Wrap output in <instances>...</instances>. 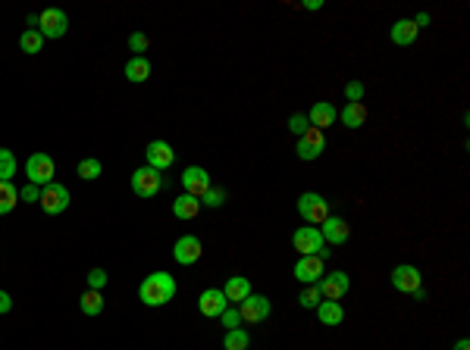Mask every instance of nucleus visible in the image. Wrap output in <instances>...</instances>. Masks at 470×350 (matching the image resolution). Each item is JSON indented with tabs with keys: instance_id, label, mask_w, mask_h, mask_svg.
Returning <instances> with one entry per match:
<instances>
[{
	"instance_id": "f257e3e1",
	"label": "nucleus",
	"mask_w": 470,
	"mask_h": 350,
	"mask_svg": "<svg viewBox=\"0 0 470 350\" xmlns=\"http://www.w3.org/2000/svg\"><path fill=\"white\" fill-rule=\"evenodd\" d=\"M176 298V279L170 272H151L138 285V300L145 307H166Z\"/></svg>"
},
{
	"instance_id": "f03ea898",
	"label": "nucleus",
	"mask_w": 470,
	"mask_h": 350,
	"mask_svg": "<svg viewBox=\"0 0 470 350\" xmlns=\"http://www.w3.org/2000/svg\"><path fill=\"white\" fill-rule=\"evenodd\" d=\"M292 247L301 257H329V251H323L326 241H323L317 225H301L298 232L292 234Z\"/></svg>"
},
{
	"instance_id": "7ed1b4c3",
	"label": "nucleus",
	"mask_w": 470,
	"mask_h": 350,
	"mask_svg": "<svg viewBox=\"0 0 470 350\" xmlns=\"http://www.w3.org/2000/svg\"><path fill=\"white\" fill-rule=\"evenodd\" d=\"M295 206H298L301 219H307L311 225H323V222L333 216V213H329V200L323 197V194H317V191H304Z\"/></svg>"
},
{
	"instance_id": "20e7f679",
	"label": "nucleus",
	"mask_w": 470,
	"mask_h": 350,
	"mask_svg": "<svg viewBox=\"0 0 470 350\" xmlns=\"http://www.w3.org/2000/svg\"><path fill=\"white\" fill-rule=\"evenodd\" d=\"M25 175H29L32 185L44 188L53 181V175H57V163H53L47 153H32L29 160H25Z\"/></svg>"
},
{
	"instance_id": "39448f33",
	"label": "nucleus",
	"mask_w": 470,
	"mask_h": 350,
	"mask_svg": "<svg viewBox=\"0 0 470 350\" xmlns=\"http://www.w3.org/2000/svg\"><path fill=\"white\" fill-rule=\"evenodd\" d=\"M132 191L138 197H157L163 191V172L151 169V166H141V169L132 172Z\"/></svg>"
},
{
	"instance_id": "423d86ee",
	"label": "nucleus",
	"mask_w": 470,
	"mask_h": 350,
	"mask_svg": "<svg viewBox=\"0 0 470 350\" xmlns=\"http://www.w3.org/2000/svg\"><path fill=\"white\" fill-rule=\"evenodd\" d=\"M66 29H69V16H66L63 10H57V6H51V10L38 13V31H41V38H63Z\"/></svg>"
},
{
	"instance_id": "0eeeda50",
	"label": "nucleus",
	"mask_w": 470,
	"mask_h": 350,
	"mask_svg": "<svg viewBox=\"0 0 470 350\" xmlns=\"http://www.w3.org/2000/svg\"><path fill=\"white\" fill-rule=\"evenodd\" d=\"M38 204H41V210L47 216H60V213L69 206V188L51 181V185L41 188V200H38Z\"/></svg>"
},
{
	"instance_id": "6e6552de",
	"label": "nucleus",
	"mask_w": 470,
	"mask_h": 350,
	"mask_svg": "<svg viewBox=\"0 0 470 350\" xmlns=\"http://www.w3.org/2000/svg\"><path fill=\"white\" fill-rule=\"evenodd\" d=\"M317 291H320V298L323 300H342L348 291H351V275L348 272H329L323 275V279L317 281Z\"/></svg>"
},
{
	"instance_id": "1a4fd4ad",
	"label": "nucleus",
	"mask_w": 470,
	"mask_h": 350,
	"mask_svg": "<svg viewBox=\"0 0 470 350\" xmlns=\"http://www.w3.org/2000/svg\"><path fill=\"white\" fill-rule=\"evenodd\" d=\"M392 288L401 294H417L423 288V275L417 266H411V262H401V266L392 269Z\"/></svg>"
},
{
	"instance_id": "9d476101",
	"label": "nucleus",
	"mask_w": 470,
	"mask_h": 350,
	"mask_svg": "<svg viewBox=\"0 0 470 350\" xmlns=\"http://www.w3.org/2000/svg\"><path fill=\"white\" fill-rule=\"evenodd\" d=\"M326 150V132L320 129H307L304 134L298 138V144H295V153H298V160H317L320 153Z\"/></svg>"
},
{
	"instance_id": "9b49d317",
	"label": "nucleus",
	"mask_w": 470,
	"mask_h": 350,
	"mask_svg": "<svg viewBox=\"0 0 470 350\" xmlns=\"http://www.w3.org/2000/svg\"><path fill=\"white\" fill-rule=\"evenodd\" d=\"M201 253H204V247H201L198 234H182V238H176V244H173V257H176L179 266H194V262L201 260Z\"/></svg>"
},
{
	"instance_id": "f8f14e48",
	"label": "nucleus",
	"mask_w": 470,
	"mask_h": 350,
	"mask_svg": "<svg viewBox=\"0 0 470 350\" xmlns=\"http://www.w3.org/2000/svg\"><path fill=\"white\" fill-rule=\"evenodd\" d=\"M239 313H241V322H264L270 316V300L264 294H248L245 300L239 304Z\"/></svg>"
},
{
	"instance_id": "ddd939ff",
	"label": "nucleus",
	"mask_w": 470,
	"mask_h": 350,
	"mask_svg": "<svg viewBox=\"0 0 470 350\" xmlns=\"http://www.w3.org/2000/svg\"><path fill=\"white\" fill-rule=\"evenodd\" d=\"M182 188H185V194H192V197H204L207 191H210V172L207 169H201V166H188V169L182 172Z\"/></svg>"
},
{
	"instance_id": "4468645a",
	"label": "nucleus",
	"mask_w": 470,
	"mask_h": 350,
	"mask_svg": "<svg viewBox=\"0 0 470 350\" xmlns=\"http://www.w3.org/2000/svg\"><path fill=\"white\" fill-rule=\"evenodd\" d=\"M145 157H147V166H151V169H157V172L170 169V166L176 163V150H173L166 141H151V144H147V150H145Z\"/></svg>"
},
{
	"instance_id": "2eb2a0df",
	"label": "nucleus",
	"mask_w": 470,
	"mask_h": 350,
	"mask_svg": "<svg viewBox=\"0 0 470 350\" xmlns=\"http://www.w3.org/2000/svg\"><path fill=\"white\" fill-rule=\"evenodd\" d=\"M226 307H229V300H226V294L220 291V288H207V291H201V300H198L201 316H207V319H220Z\"/></svg>"
},
{
	"instance_id": "dca6fc26",
	"label": "nucleus",
	"mask_w": 470,
	"mask_h": 350,
	"mask_svg": "<svg viewBox=\"0 0 470 350\" xmlns=\"http://www.w3.org/2000/svg\"><path fill=\"white\" fill-rule=\"evenodd\" d=\"M326 266H323V257H298L295 262V279L304 281V285H317L323 279Z\"/></svg>"
},
{
	"instance_id": "f3484780",
	"label": "nucleus",
	"mask_w": 470,
	"mask_h": 350,
	"mask_svg": "<svg viewBox=\"0 0 470 350\" xmlns=\"http://www.w3.org/2000/svg\"><path fill=\"white\" fill-rule=\"evenodd\" d=\"M320 234H323V241H329V244H345V241L351 238V225L342 216H329L323 225H320Z\"/></svg>"
},
{
	"instance_id": "a211bd4d",
	"label": "nucleus",
	"mask_w": 470,
	"mask_h": 350,
	"mask_svg": "<svg viewBox=\"0 0 470 350\" xmlns=\"http://www.w3.org/2000/svg\"><path fill=\"white\" fill-rule=\"evenodd\" d=\"M339 119V110H335L333 104H326V100H320V104H314L311 106V113H307V122L314 125V129H320V132H326L329 125Z\"/></svg>"
},
{
	"instance_id": "6ab92c4d",
	"label": "nucleus",
	"mask_w": 470,
	"mask_h": 350,
	"mask_svg": "<svg viewBox=\"0 0 470 350\" xmlns=\"http://www.w3.org/2000/svg\"><path fill=\"white\" fill-rule=\"evenodd\" d=\"M417 35H420V29L414 25V19H398V22L392 25V31H389L392 44H401V47L414 44V41H417Z\"/></svg>"
},
{
	"instance_id": "aec40b11",
	"label": "nucleus",
	"mask_w": 470,
	"mask_h": 350,
	"mask_svg": "<svg viewBox=\"0 0 470 350\" xmlns=\"http://www.w3.org/2000/svg\"><path fill=\"white\" fill-rule=\"evenodd\" d=\"M223 294H226V300H229V304H241V300H245L248 294H254V291H251V281H248L245 275H232V279L226 281Z\"/></svg>"
},
{
	"instance_id": "412c9836",
	"label": "nucleus",
	"mask_w": 470,
	"mask_h": 350,
	"mask_svg": "<svg viewBox=\"0 0 470 350\" xmlns=\"http://www.w3.org/2000/svg\"><path fill=\"white\" fill-rule=\"evenodd\" d=\"M201 213V200L198 197H192V194H182V197H176L173 200V216L176 219H194Z\"/></svg>"
},
{
	"instance_id": "4be33fe9",
	"label": "nucleus",
	"mask_w": 470,
	"mask_h": 350,
	"mask_svg": "<svg viewBox=\"0 0 470 350\" xmlns=\"http://www.w3.org/2000/svg\"><path fill=\"white\" fill-rule=\"evenodd\" d=\"M317 316L323 326H342V319H345V309H342L339 300H320L317 304Z\"/></svg>"
},
{
	"instance_id": "5701e85b",
	"label": "nucleus",
	"mask_w": 470,
	"mask_h": 350,
	"mask_svg": "<svg viewBox=\"0 0 470 350\" xmlns=\"http://www.w3.org/2000/svg\"><path fill=\"white\" fill-rule=\"evenodd\" d=\"M126 78H129L132 85H141L151 78V63H147L145 57H132L129 63H126Z\"/></svg>"
},
{
	"instance_id": "b1692460",
	"label": "nucleus",
	"mask_w": 470,
	"mask_h": 350,
	"mask_svg": "<svg viewBox=\"0 0 470 350\" xmlns=\"http://www.w3.org/2000/svg\"><path fill=\"white\" fill-rule=\"evenodd\" d=\"M342 125H348V129H361V125L367 122V106L364 104H345V110L339 113Z\"/></svg>"
},
{
	"instance_id": "393cba45",
	"label": "nucleus",
	"mask_w": 470,
	"mask_h": 350,
	"mask_svg": "<svg viewBox=\"0 0 470 350\" xmlns=\"http://www.w3.org/2000/svg\"><path fill=\"white\" fill-rule=\"evenodd\" d=\"M19 204V188H13V181H0V216L13 213Z\"/></svg>"
},
{
	"instance_id": "a878e982",
	"label": "nucleus",
	"mask_w": 470,
	"mask_h": 350,
	"mask_svg": "<svg viewBox=\"0 0 470 350\" xmlns=\"http://www.w3.org/2000/svg\"><path fill=\"white\" fill-rule=\"evenodd\" d=\"M79 307H82L85 316H100V313H104V294L91 291V288H88V291L82 294V300H79Z\"/></svg>"
},
{
	"instance_id": "bb28decb",
	"label": "nucleus",
	"mask_w": 470,
	"mask_h": 350,
	"mask_svg": "<svg viewBox=\"0 0 470 350\" xmlns=\"http://www.w3.org/2000/svg\"><path fill=\"white\" fill-rule=\"evenodd\" d=\"M19 47H22L29 57H35V53H41L44 50V38H41V31L38 29H25L22 31V38H19Z\"/></svg>"
},
{
	"instance_id": "cd10ccee",
	"label": "nucleus",
	"mask_w": 470,
	"mask_h": 350,
	"mask_svg": "<svg viewBox=\"0 0 470 350\" xmlns=\"http://www.w3.org/2000/svg\"><path fill=\"white\" fill-rule=\"evenodd\" d=\"M251 347V335L245 328H229L223 338V350H248Z\"/></svg>"
},
{
	"instance_id": "c85d7f7f",
	"label": "nucleus",
	"mask_w": 470,
	"mask_h": 350,
	"mask_svg": "<svg viewBox=\"0 0 470 350\" xmlns=\"http://www.w3.org/2000/svg\"><path fill=\"white\" fill-rule=\"evenodd\" d=\"M16 175V153L10 147H0V181H13Z\"/></svg>"
},
{
	"instance_id": "c756f323",
	"label": "nucleus",
	"mask_w": 470,
	"mask_h": 350,
	"mask_svg": "<svg viewBox=\"0 0 470 350\" xmlns=\"http://www.w3.org/2000/svg\"><path fill=\"white\" fill-rule=\"evenodd\" d=\"M100 172H104V166H100V160H94V157H88V160H82V163H79V175H82L85 181L100 178Z\"/></svg>"
},
{
	"instance_id": "7c9ffc66",
	"label": "nucleus",
	"mask_w": 470,
	"mask_h": 350,
	"mask_svg": "<svg viewBox=\"0 0 470 350\" xmlns=\"http://www.w3.org/2000/svg\"><path fill=\"white\" fill-rule=\"evenodd\" d=\"M320 291H317V285H307L304 291H301V298H298V304L304 307V309H317V304H320Z\"/></svg>"
},
{
	"instance_id": "2f4dec72",
	"label": "nucleus",
	"mask_w": 470,
	"mask_h": 350,
	"mask_svg": "<svg viewBox=\"0 0 470 350\" xmlns=\"http://www.w3.org/2000/svg\"><path fill=\"white\" fill-rule=\"evenodd\" d=\"M288 129H292V134H304L307 129H311V122H307V113H292V116H288Z\"/></svg>"
},
{
	"instance_id": "473e14b6",
	"label": "nucleus",
	"mask_w": 470,
	"mask_h": 350,
	"mask_svg": "<svg viewBox=\"0 0 470 350\" xmlns=\"http://www.w3.org/2000/svg\"><path fill=\"white\" fill-rule=\"evenodd\" d=\"M226 204V191L223 188H210V191L201 197V206H223Z\"/></svg>"
},
{
	"instance_id": "72a5a7b5",
	"label": "nucleus",
	"mask_w": 470,
	"mask_h": 350,
	"mask_svg": "<svg viewBox=\"0 0 470 350\" xmlns=\"http://www.w3.org/2000/svg\"><path fill=\"white\" fill-rule=\"evenodd\" d=\"M147 47H151V41H147L145 31H132V35H129V50H135V57H141Z\"/></svg>"
},
{
	"instance_id": "f704fd0d",
	"label": "nucleus",
	"mask_w": 470,
	"mask_h": 350,
	"mask_svg": "<svg viewBox=\"0 0 470 350\" xmlns=\"http://www.w3.org/2000/svg\"><path fill=\"white\" fill-rule=\"evenodd\" d=\"M220 319H223L226 332H229V328H241V313H239V307H226Z\"/></svg>"
},
{
	"instance_id": "c9c22d12",
	"label": "nucleus",
	"mask_w": 470,
	"mask_h": 350,
	"mask_svg": "<svg viewBox=\"0 0 470 350\" xmlns=\"http://www.w3.org/2000/svg\"><path fill=\"white\" fill-rule=\"evenodd\" d=\"M19 200H25V204H38V200H41V188L32 185V181H29V185H22V188H19Z\"/></svg>"
},
{
	"instance_id": "e433bc0d",
	"label": "nucleus",
	"mask_w": 470,
	"mask_h": 350,
	"mask_svg": "<svg viewBox=\"0 0 470 350\" xmlns=\"http://www.w3.org/2000/svg\"><path fill=\"white\" fill-rule=\"evenodd\" d=\"M345 97H348V104H361V100H364V85H361V82H348L345 85Z\"/></svg>"
},
{
	"instance_id": "4c0bfd02",
	"label": "nucleus",
	"mask_w": 470,
	"mask_h": 350,
	"mask_svg": "<svg viewBox=\"0 0 470 350\" xmlns=\"http://www.w3.org/2000/svg\"><path fill=\"white\" fill-rule=\"evenodd\" d=\"M104 285H107V272H104V269H91V272H88V288H91V291H104Z\"/></svg>"
},
{
	"instance_id": "58836bf2",
	"label": "nucleus",
	"mask_w": 470,
	"mask_h": 350,
	"mask_svg": "<svg viewBox=\"0 0 470 350\" xmlns=\"http://www.w3.org/2000/svg\"><path fill=\"white\" fill-rule=\"evenodd\" d=\"M13 309V298L6 291H0V313H10Z\"/></svg>"
},
{
	"instance_id": "ea45409f",
	"label": "nucleus",
	"mask_w": 470,
	"mask_h": 350,
	"mask_svg": "<svg viewBox=\"0 0 470 350\" xmlns=\"http://www.w3.org/2000/svg\"><path fill=\"white\" fill-rule=\"evenodd\" d=\"M414 25H417V29L429 25V13H417V16H414Z\"/></svg>"
},
{
	"instance_id": "a19ab883",
	"label": "nucleus",
	"mask_w": 470,
	"mask_h": 350,
	"mask_svg": "<svg viewBox=\"0 0 470 350\" xmlns=\"http://www.w3.org/2000/svg\"><path fill=\"white\" fill-rule=\"evenodd\" d=\"M320 6H323L320 0H307V4H304V10H320Z\"/></svg>"
},
{
	"instance_id": "79ce46f5",
	"label": "nucleus",
	"mask_w": 470,
	"mask_h": 350,
	"mask_svg": "<svg viewBox=\"0 0 470 350\" xmlns=\"http://www.w3.org/2000/svg\"><path fill=\"white\" fill-rule=\"evenodd\" d=\"M455 350H470V341H467V338H461L458 344H455Z\"/></svg>"
}]
</instances>
